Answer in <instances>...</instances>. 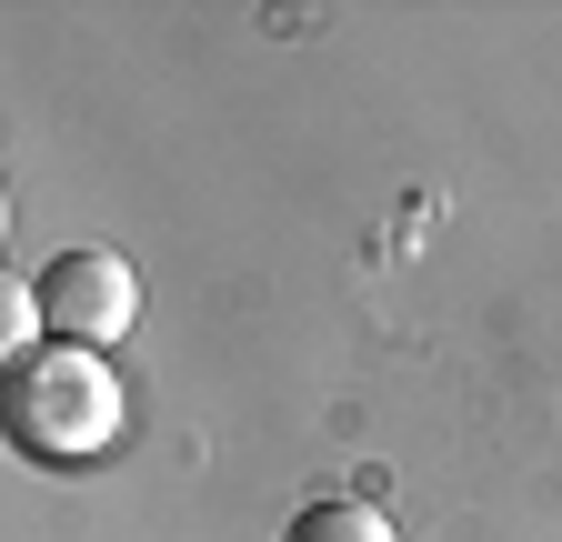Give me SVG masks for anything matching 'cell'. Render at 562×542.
<instances>
[{
  "label": "cell",
  "instance_id": "obj_2",
  "mask_svg": "<svg viewBox=\"0 0 562 542\" xmlns=\"http://www.w3.org/2000/svg\"><path fill=\"white\" fill-rule=\"evenodd\" d=\"M31 321L50 331V342H81V352H111L121 331L140 321V271L101 241L81 251H50L41 282H31Z\"/></svg>",
  "mask_w": 562,
  "mask_h": 542
},
{
  "label": "cell",
  "instance_id": "obj_3",
  "mask_svg": "<svg viewBox=\"0 0 562 542\" xmlns=\"http://www.w3.org/2000/svg\"><path fill=\"white\" fill-rule=\"evenodd\" d=\"M281 542H402L372 503H302L292 522H281Z\"/></svg>",
  "mask_w": 562,
  "mask_h": 542
},
{
  "label": "cell",
  "instance_id": "obj_1",
  "mask_svg": "<svg viewBox=\"0 0 562 542\" xmlns=\"http://www.w3.org/2000/svg\"><path fill=\"white\" fill-rule=\"evenodd\" d=\"M121 372L81 342H11L0 372V422L31 462H101L121 442Z\"/></svg>",
  "mask_w": 562,
  "mask_h": 542
}]
</instances>
